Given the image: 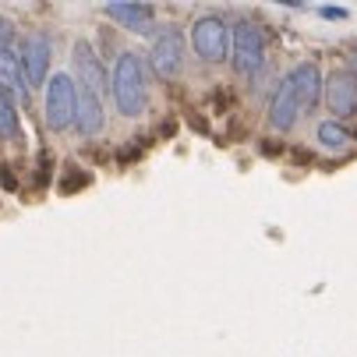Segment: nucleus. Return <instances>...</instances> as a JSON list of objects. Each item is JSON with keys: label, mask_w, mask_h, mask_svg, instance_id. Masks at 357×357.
Returning a JSON list of instances; mask_svg holds the SVG:
<instances>
[{"label": "nucleus", "mask_w": 357, "mask_h": 357, "mask_svg": "<svg viewBox=\"0 0 357 357\" xmlns=\"http://www.w3.org/2000/svg\"><path fill=\"white\" fill-rule=\"evenodd\" d=\"M191 50L198 54V61L223 64L230 57V25L220 15H198L191 22Z\"/></svg>", "instance_id": "obj_4"}, {"label": "nucleus", "mask_w": 357, "mask_h": 357, "mask_svg": "<svg viewBox=\"0 0 357 357\" xmlns=\"http://www.w3.org/2000/svg\"><path fill=\"white\" fill-rule=\"evenodd\" d=\"M107 15L131 32H152V15L156 11L149 4H107Z\"/></svg>", "instance_id": "obj_12"}, {"label": "nucleus", "mask_w": 357, "mask_h": 357, "mask_svg": "<svg viewBox=\"0 0 357 357\" xmlns=\"http://www.w3.org/2000/svg\"><path fill=\"white\" fill-rule=\"evenodd\" d=\"M103 124H107L103 96H96V92H89V89H78V121H75V128H78L85 138H92V135L103 131Z\"/></svg>", "instance_id": "obj_10"}, {"label": "nucleus", "mask_w": 357, "mask_h": 357, "mask_svg": "<svg viewBox=\"0 0 357 357\" xmlns=\"http://www.w3.org/2000/svg\"><path fill=\"white\" fill-rule=\"evenodd\" d=\"M280 75H276V68L273 64H266L259 75H255V96H259V99H269V103H273V96L280 92Z\"/></svg>", "instance_id": "obj_15"}, {"label": "nucleus", "mask_w": 357, "mask_h": 357, "mask_svg": "<svg viewBox=\"0 0 357 357\" xmlns=\"http://www.w3.org/2000/svg\"><path fill=\"white\" fill-rule=\"evenodd\" d=\"M11 39H15V32H11V22H4V18H0V46H11Z\"/></svg>", "instance_id": "obj_16"}, {"label": "nucleus", "mask_w": 357, "mask_h": 357, "mask_svg": "<svg viewBox=\"0 0 357 357\" xmlns=\"http://www.w3.org/2000/svg\"><path fill=\"white\" fill-rule=\"evenodd\" d=\"M46 124L54 131H68L78 121V85L71 75L57 71L46 82Z\"/></svg>", "instance_id": "obj_5"}, {"label": "nucleus", "mask_w": 357, "mask_h": 357, "mask_svg": "<svg viewBox=\"0 0 357 357\" xmlns=\"http://www.w3.org/2000/svg\"><path fill=\"white\" fill-rule=\"evenodd\" d=\"M50 57H54V43L46 32H32L22 46V68H25V82L29 92L32 89H46L50 82Z\"/></svg>", "instance_id": "obj_7"}, {"label": "nucleus", "mask_w": 357, "mask_h": 357, "mask_svg": "<svg viewBox=\"0 0 357 357\" xmlns=\"http://www.w3.org/2000/svg\"><path fill=\"white\" fill-rule=\"evenodd\" d=\"M149 64L163 82H174L181 71H184V36L177 25H163L152 39V50H149Z\"/></svg>", "instance_id": "obj_6"}, {"label": "nucleus", "mask_w": 357, "mask_h": 357, "mask_svg": "<svg viewBox=\"0 0 357 357\" xmlns=\"http://www.w3.org/2000/svg\"><path fill=\"white\" fill-rule=\"evenodd\" d=\"M319 145L326 152H343L350 145V131L340 121H326V124H319Z\"/></svg>", "instance_id": "obj_14"}, {"label": "nucleus", "mask_w": 357, "mask_h": 357, "mask_svg": "<svg viewBox=\"0 0 357 357\" xmlns=\"http://www.w3.org/2000/svg\"><path fill=\"white\" fill-rule=\"evenodd\" d=\"M18 135H22V121H18L15 96L0 89V138H18Z\"/></svg>", "instance_id": "obj_13"}, {"label": "nucleus", "mask_w": 357, "mask_h": 357, "mask_svg": "<svg viewBox=\"0 0 357 357\" xmlns=\"http://www.w3.org/2000/svg\"><path fill=\"white\" fill-rule=\"evenodd\" d=\"M322 15L326 18H347V11H340V8H322Z\"/></svg>", "instance_id": "obj_18"}, {"label": "nucleus", "mask_w": 357, "mask_h": 357, "mask_svg": "<svg viewBox=\"0 0 357 357\" xmlns=\"http://www.w3.org/2000/svg\"><path fill=\"white\" fill-rule=\"evenodd\" d=\"M326 107L340 117L357 114V78L347 68H340L326 78Z\"/></svg>", "instance_id": "obj_9"}, {"label": "nucleus", "mask_w": 357, "mask_h": 357, "mask_svg": "<svg viewBox=\"0 0 357 357\" xmlns=\"http://www.w3.org/2000/svg\"><path fill=\"white\" fill-rule=\"evenodd\" d=\"M110 96H114V107L124 117H142L145 114V71H142V57L138 54H121L110 75Z\"/></svg>", "instance_id": "obj_2"}, {"label": "nucleus", "mask_w": 357, "mask_h": 357, "mask_svg": "<svg viewBox=\"0 0 357 357\" xmlns=\"http://www.w3.org/2000/svg\"><path fill=\"white\" fill-rule=\"evenodd\" d=\"M322 92H326V78H322V68L315 61H304V64L290 68L287 78L280 82V92L273 96V103H269L273 131H280V135L294 131L304 121V114H312L319 107Z\"/></svg>", "instance_id": "obj_1"}, {"label": "nucleus", "mask_w": 357, "mask_h": 357, "mask_svg": "<svg viewBox=\"0 0 357 357\" xmlns=\"http://www.w3.org/2000/svg\"><path fill=\"white\" fill-rule=\"evenodd\" d=\"M0 89H8L11 96H29L22 54H18L15 46H0Z\"/></svg>", "instance_id": "obj_11"}, {"label": "nucleus", "mask_w": 357, "mask_h": 357, "mask_svg": "<svg viewBox=\"0 0 357 357\" xmlns=\"http://www.w3.org/2000/svg\"><path fill=\"white\" fill-rule=\"evenodd\" d=\"M347 71H350V75H354V78H357V50H354V54H350V57H347Z\"/></svg>", "instance_id": "obj_17"}, {"label": "nucleus", "mask_w": 357, "mask_h": 357, "mask_svg": "<svg viewBox=\"0 0 357 357\" xmlns=\"http://www.w3.org/2000/svg\"><path fill=\"white\" fill-rule=\"evenodd\" d=\"M75 71H78V89H89V92H96V96L107 92V85H110L107 68H103V61L96 57V50H92L85 39L75 43Z\"/></svg>", "instance_id": "obj_8"}, {"label": "nucleus", "mask_w": 357, "mask_h": 357, "mask_svg": "<svg viewBox=\"0 0 357 357\" xmlns=\"http://www.w3.org/2000/svg\"><path fill=\"white\" fill-rule=\"evenodd\" d=\"M230 61H234L237 75H259L266 68V32H262V25H255L248 18H241L234 25Z\"/></svg>", "instance_id": "obj_3"}]
</instances>
